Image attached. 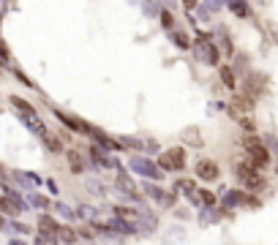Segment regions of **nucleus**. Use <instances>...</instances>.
<instances>
[{
  "label": "nucleus",
  "instance_id": "f257e3e1",
  "mask_svg": "<svg viewBox=\"0 0 278 245\" xmlns=\"http://www.w3.org/2000/svg\"><path fill=\"white\" fill-rule=\"evenodd\" d=\"M257 169L259 167L251 161V158H243V161L235 164V175L248 191H262V188H265V177H262Z\"/></svg>",
  "mask_w": 278,
  "mask_h": 245
},
{
  "label": "nucleus",
  "instance_id": "f03ea898",
  "mask_svg": "<svg viewBox=\"0 0 278 245\" xmlns=\"http://www.w3.org/2000/svg\"><path fill=\"white\" fill-rule=\"evenodd\" d=\"M218 46L216 41H213V36L210 33H199V38H196V44H194V55H196V60H202V63H208V66H218Z\"/></svg>",
  "mask_w": 278,
  "mask_h": 245
},
{
  "label": "nucleus",
  "instance_id": "7ed1b4c3",
  "mask_svg": "<svg viewBox=\"0 0 278 245\" xmlns=\"http://www.w3.org/2000/svg\"><path fill=\"white\" fill-rule=\"evenodd\" d=\"M158 167L164 172H180L186 169V150L183 147H169L158 155Z\"/></svg>",
  "mask_w": 278,
  "mask_h": 245
},
{
  "label": "nucleus",
  "instance_id": "20e7f679",
  "mask_svg": "<svg viewBox=\"0 0 278 245\" xmlns=\"http://www.w3.org/2000/svg\"><path fill=\"white\" fill-rule=\"evenodd\" d=\"M243 147L248 150V155H251V161L257 164L259 169H265L267 164H270V153H267V147L262 145V142L257 137H243Z\"/></svg>",
  "mask_w": 278,
  "mask_h": 245
},
{
  "label": "nucleus",
  "instance_id": "39448f33",
  "mask_svg": "<svg viewBox=\"0 0 278 245\" xmlns=\"http://www.w3.org/2000/svg\"><path fill=\"white\" fill-rule=\"evenodd\" d=\"M257 106V98L248 96V93H235L232 98V117H240V115H251V109Z\"/></svg>",
  "mask_w": 278,
  "mask_h": 245
},
{
  "label": "nucleus",
  "instance_id": "423d86ee",
  "mask_svg": "<svg viewBox=\"0 0 278 245\" xmlns=\"http://www.w3.org/2000/svg\"><path fill=\"white\" fill-rule=\"evenodd\" d=\"M131 169L139 172V175H145V177H150V180L161 177V167H156L150 158H131Z\"/></svg>",
  "mask_w": 278,
  "mask_h": 245
},
{
  "label": "nucleus",
  "instance_id": "0eeeda50",
  "mask_svg": "<svg viewBox=\"0 0 278 245\" xmlns=\"http://www.w3.org/2000/svg\"><path fill=\"white\" fill-rule=\"evenodd\" d=\"M25 210V204L17 194H9V196H0V212L3 215H19V212Z\"/></svg>",
  "mask_w": 278,
  "mask_h": 245
},
{
  "label": "nucleus",
  "instance_id": "6e6552de",
  "mask_svg": "<svg viewBox=\"0 0 278 245\" xmlns=\"http://www.w3.org/2000/svg\"><path fill=\"white\" fill-rule=\"evenodd\" d=\"M196 177L213 183V180L218 177V164L210 161V158H202V161H196Z\"/></svg>",
  "mask_w": 278,
  "mask_h": 245
},
{
  "label": "nucleus",
  "instance_id": "1a4fd4ad",
  "mask_svg": "<svg viewBox=\"0 0 278 245\" xmlns=\"http://www.w3.org/2000/svg\"><path fill=\"white\" fill-rule=\"evenodd\" d=\"M145 194H147L153 202L164 204V207H172V202H174V196H172V194H164L161 188H158V185H153V183H145Z\"/></svg>",
  "mask_w": 278,
  "mask_h": 245
},
{
  "label": "nucleus",
  "instance_id": "9d476101",
  "mask_svg": "<svg viewBox=\"0 0 278 245\" xmlns=\"http://www.w3.org/2000/svg\"><path fill=\"white\" fill-rule=\"evenodd\" d=\"M243 90L248 93V96L259 98V96H262V90H265V76H262V74H251L248 79H245Z\"/></svg>",
  "mask_w": 278,
  "mask_h": 245
},
{
  "label": "nucleus",
  "instance_id": "9b49d317",
  "mask_svg": "<svg viewBox=\"0 0 278 245\" xmlns=\"http://www.w3.org/2000/svg\"><path fill=\"white\" fill-rule=\"evenodd\" d=\"M134 226H137V224H131V221H125V218H115V221H109V224H107V229L112 234H123V237H129V234L137 232Z\"/></svg>",
  "mask_w": 278,
  "mask_h": 245
},
{
  "label": "nucleus",
  "instance_id": "f8f14e48",
  "mask_svg": "<svg viewBox=\"0 0 278 245\" xmlns=\"http://www.w3.org/2000/svg\"><path fill=\"white\" fill-rule=\"evenodd\" d=\"M55 117H58L60 123H66L71 131H79V133H90V125L87 123H82V120H74L71 115H66V112H55Z\"/></svg>",
  "mask_w": 278,
  "mask_h": 245
},
{
  "label": "nucleus",
  "instance_id": "ddd939ff",
  "mask_svg": "<svg viewBox=\"0 0 278 245\" xmlns=\"http://www.w3.org/2000/svg\"><path fill=\"white\" fill-rule=\"evenodd\" d=\"M115 215H117V218L131 221V224H139L142 210H139V207H131V204H117V207H115Z\"/></svg>",
  "mask_w": 278,
  "mask_h": 245
},
{
  "label": "nucleus",
  "instance_id": "4468645a",
  "mask_svg": "<svg viewBox=\"0 0 278 245\" xmlns=\"http://www.w3.org/2000/svg\"><path fill=\"white\" fill-rule=\"evenodd\" d=\"M115 185H117V191H123L125 196H131V199H137V196H139L137 188H134V183H131V177L125 175V172H120V175H117V183H115Z\"/></svg>",
  "mask_w": 278,
  "mask_h": 245
},
{
  "label": "nucleus",
  "instance_id": "2eb2a0df",
  "mask_svg": "<svg viewBox=\"0 0 278 245\" xmlns=\"http://www.w3.org/2000/svg\"><path fill=\"white\" fill-rule=\"evenodd\" d=\"M22 123H25V125H28V128L33 131V133H41V137L46 133V125H44V123H41V120H38V117H36V112H30V115H22Z\"/></svg>",
  "mask_w": 278,
  "mask_h": 245
},
{
  "label": "nucleus",
  "instance_id": "dca6fc26",
  "mask_svg": "<svg viewBox=\"0 0 278 245\" xmlns=\"http://www.w3.org/2000/svg\"><path fill=\"white\" fill-rule=\"evenodd\" d=\"M183 142H186V145H191V147H202L205 145L199 128H186V131H183Z\"/></svg>",
  "mask_w": 278,
  "mask_h": 245
},
{
  "label": "nucleus",
  "instance_id": "f3484780",
  "mask_svg": "<svg viewBox=\"0 0 278 245\" xmlns=\"http://www.w3.org/2000/svg\"><path fill=\"white\" fill-rule=\"evenodd\" d=\"M58 221L49 218V215H41L38 218V232H49V234H58Z\"/></svg>",
  "mask_w": 278,
  "mask_h": 245
},
{
  "label": "nucleus",
  "instance_id": "a211bd4d",
  "mask_svg": "<svg viewBox=\"0 0 278 245\" xmlns=\"http://www.w3.org/2000/svg\"><path fill=\"white\" fill-rule=\"evenodd\" d=\"M229 11H232L235 17H243V19L251 14V11H248V3H245V0H229Z\"/></svg>",
  "mask_w": 278,
  "mask_h": 245
},
{
  "label": "nucleus",
  "instance_id": "6ab92c4d",
  "mask_svg": "<svg viewBox=\"0 0 278 245\" xmlns=\"http://www.w3.org/2000/svg\"><path fill=\"white\" fill-rule=\"evenodd\" d=\"M58 240H60V242H77L79 234H77L71 226H58Z\"/></svg>",
  "mask_w": 278,
  "mask_h": 245
},
{
  "label": "nucleus",
  "instance_id": "aec40b11",
  "mask_svg": "<svg viewBox=\"0 0 278 245\" xmlns=\"http://www.w3.org/2000/svg\"><path fill=\"white\" fill-rule=\"evenodd\" d=\"M68 161H71V169L74 172H82L85 169V158H82V153H79V150H68Z\"/></svg>",
  "mask_w": 278,
  "mask_h": 245
},
{
  "label": "nucleus",
  "instance_id": "412c9836",
  "mask_svg": "<svg viewBox=\"0 0 278 245\" xmlns=\"http://www.w3.org/2000/svg\"><path fill=\"white\" fill-rule=\"evenodd\" d=\"M44 145L49 147L52 153H63V142H60V137H55V133H49V131L44 133Z\"/></svg>",
  "mask_w": 278,
  "mask_h": 245
},
{
  "label": "nucleus",
  "instance_id": "4be33fe9",
  "mask_svg": "<svg viewBox=\"0 0 278 245\" xmlns=\"http://www.w3.org/2000/svg\"><path fill=\"white\" fill-rule=\"evenodd\" d=\"M221 82H224L229 90H235V82H237L235 68H229V66H224V68H221Z\"/></svg>",
  "mask_w": 278,
  "mask_h": 245
},
{
  "label": "nucleus",
  "instance_id": "5701e85b",
  "mask_svg": "<svg viewBox=\"0 0 278 245\" xmlns=\"http://www.w3.org/2000/svg\"><path fill=\"white\" fill-rule=\"evenodd\" d=\"M169 36H172V41L178 44L180 49H191V41H188L186 33H180V30H169Z\"/></svg>",
  "mask_w": 278,
  "mask_h": 245
},
{
  "label": "nucleus",
  "instance_id": "b1692460",
  "mask_svg": "<svg viewBox=\"0 0 278 245\" xmlns=\"http://www.w3.org/2000/svg\"><path fill=\"white\" fill-rule=\"evenodd\" d=\"M11 106H14V109H19V112H22V115H30V112H36V109H33V106H30V104H28V101H22L19 96H11Z\"/></svg>",
  "mask_w": 278,
  "mask_h": 245
},
{
  "label": "nucleus",
  "instance_id": "393cba45",
  "mask_svg": "<svg viewBox=\"0 0 278 245\" xmlns=\"http://www.w3.org/2000/svg\"><path fill=\"white\" fill-rule=\"evenodd\" d=\"M243 202H245V196L237 194V191H229V194L224 196V204H226V207H237V204H243Z\"/></svg>",
  "mask_w": 278,
  "mask_h": 245
},
{
  "label": "nucleus",
  "instance_id": "a878e982",
  "mask_svg": "<svg viewBox=\"0 0 278 245\" xmlns=\"http://www.w3.org/2000/svg\"><path fill=\"white\" fill-rule=\"evenodd\" d=\"M216 36L221 38V49H224V55H235V52H232V44H229V38H226V30H224V28H218V30H216Z\"/></svg>",
  "mask_w": 278,
  "mask_h": 245
},
{
  "label": "nucleus",
  "instance_id": "bb28decb",
  "mask_svg": "<svg viewBox=\"0 0 278 245\" xmlns=\"http://www.w3.org/2000/svg\"><path fill=\"white\" fill-rule=\"evenodd\" d=\"M142 9H145L147 17H158V14H161V6H158L156 0H145V3H142Z\"/></svg>",
  "mask_w": 278,
  "mask_h": 245
},
{
  "label": "nucleus",
  "instance_id": "cd10ccee",
  "mask_svg": "<svg viewBox=\"0 0 278 245\" xmlns=\"http://www.w3.org/2000/svg\"><path fill=\"white\" fill-rule=\"evenodd\" d=\"M199 202L205 204V207H213V204H216V194H213V191H202L199 194Z\"/></svg>",
  "mask_w": 278,
  "mask_h": 245
},
{
  "label": "nucleus",
  "instance_id": "c85d7f7f",
  "mask_svg": "<svg viewBox=\"0 0 278 245\" xmlns=\"http://www.w3.org/2000/svg\"><path fill=\"white\" fill-rule=\"evenodd\" d=\"M158 17H161V25H164L166 30H172V28H174V17H172L169 11H164V9H161V14H158Z\"/></svg>",
  "mask_w": 278,
  "mask_h": 245
},
{
  "label": "nucleus",
  "instance_id": "c756f323",
  "mask_svg": "<svg viewBox=\"0 0 278 245\" xmlns=\"http://www.w3.org/2000/svg\"><path fill=\"white\" fill-rule=\"evenodd\" d=\"M178 188H180V191H186L188 196L194 194V183H191V180H178Z\"/></svg>",
  "mask_w": 278,
  "mask_h": 245
},
{
  "label": "nucleus",
  "instance_id": "7c9ffc66",
  "mask_svg": "<svg viewBox=\"0 0 278 245\" xmlns=\"http://www.w3.org/2000/svg\"><path fill=\"white\" fill-rule=\"evenodd\" d=\"M93 237H96V234H93L90 229H82V232H79V240H93Z\"/></svg>",
  "mask_w": 278,
  "mask_h": 245
},
{
  "label": "nucleus",
  "instance_id": "2f4dec72",
  "mask_svg": "<svg viewBox=\"0 0 278 245\" xmlns=\"http://www.w3.org/2000/svg\"><path fill=\"white\" fill-rule=\"evenodd\" d=\"M36 204H38V207H41V210H46V207H49V202H46L44 199V196H36V199H33Z\"/></svg>",
  "mask_w": 278,
  "mask_h": 245
},
{
  "label": "nucleus",
  "instance_id": "473e14b6",
  "mask_svg": "<svg viewBox=\"0 0 278 245\" xmlns=\"http://www.w3.org/2000/svg\"><path fill=\"white\" fill-rule=\"evenodd\" d=\"M183 6H186V11L191 14L194 9H196V0H183Z\"/></svg>",
  "mask_w": 278,
  "mask_h": 245
},
{
  "label": "nucleus",
  "instance_id": "72a5a7b5",
  "mask_svg": "<svg viewBox=\"0 0 278 245\" xmlns=\"http://www.w3.org/2000/svg\"><path fill=\"white\" fill-rule=\"evenodd\" d=\"M90 191H93V194H104V188L98 185V180H93V183H90Z\"/></svg>",
  "mask_w": 278,
  "mask_h": 245
},
{
  "label": "nucleus",
  "instance_id": "f704fd0d",
  "mask_svg": "<svg viewBox=\"0 0 278 245\" xmlns=\"http://www.w3.org/2000/svg\"><path fill=\"white\" fill-rule=\"evenodd\" d=\"M58 210L63 212V215H66V218H74V212H71L68 207H66V204H58Z\"/></svg>",
  "mask_w": 278,
  "mask_h": 245
},
{
  "label": "nucleus",
  "instance_id": "c9c22d12",
  "mask_svg": "<svg viewBox=\"0 0 278 245\" xmlns=\"http://www.w3.org/2000/svg\"><path fill=\"white\" fill-rule=\"evenodd\" d=\"M145 150H147V153H156V150H158V145H156V142H147V145H145Z\"/></svg>",
  "mask_w": 278,
  "mask_h": 245
},
{
  "label": "nucleus",
  "instance_id": "e433bc0d",
  "mask_svg": "<svg viewBox=\"0 0 278 245\" xmlns=\"http://www.w3.org/2000/svg\"><path fill=\"white\" fill-rule=\"evenodd\" d=\"M0 229H6V218H3V212H0Z\"/></svg>",
  "mask_w": 278,
  "mask_h": 245
},
{
  "label": "nucleus",
  "instance_id": "4c0bfd02",
  "mask_svg": "<svg viewBox=\"0 0 278 245\" xmlns=\"http://www.w3.org/2000/svg\"><path fill=\"white\" fill-rule=\"evenodd\" d=\"M0 185H3V183H0Z\"/></svg>",
  "mask_w": 278,
  "mask_h": 245
}]
</instances>
